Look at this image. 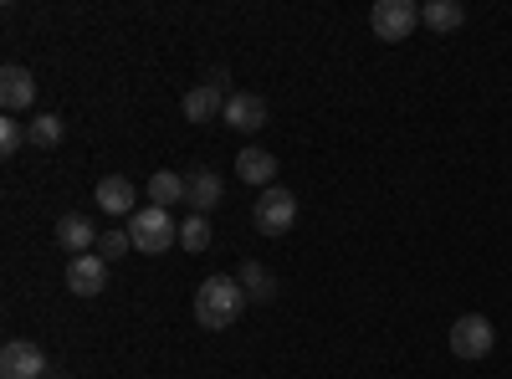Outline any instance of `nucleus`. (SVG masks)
<instances>
[{
    "mask_svg": "<svg viewBox=\"0 0 512 379\" xmlns=\"http://www.w3.org/2000/svg\"><path fill=\"white\" fill-rule=\"evenodd\" d=\"M241 308H246L241 277L216 272V277H205V282L195 287V323H200V328H231V323L241 318Z\"/></svg>",
    "mask_w": 512,
    "mask_h": 379,
    "instance_id": "nucleus-1",
    "label": "nucleus"
},
{
    "mask_svg": "<svg viewBox=\"0 0 512 379\" xmlns=\"http://www.w3.org/2000/svg\"><path fill=\"white\" fill-rule=\"evenodd\" d=\"M128 241H134V251H144V257H159V251H169L180 241V221L159 205H139L134 216H128Z\"/></svg>",
    "mask_w": 512,
    "mask_h": 379,
    "instance_id": "nucleus-2",
    "label": "nucleus"
},
{
    "mask_svg": "<svg viewBox=\"0 0 512 379\" xmlns=\"http://www.w3.org/2000/svg\"><path fill=\"white\" fill-rule=\"evenodd\" d=\"M251 221H256V231H262V236L292 231V221H297V195L282 190V185L262 190V195H256V205H251Z\"/></svg>",
    "mask_w": 512,
    "mask_h": 379,
    "instance_id": "nucleus-3",
    "label": "nucleus"
},
{
    "mask_svg": "<svg viewBox=\"0 0 512 379\" xmlns=\"http://www.w3.org/2000/svg\"><path fill=\"white\" fill-rule=\"evenodd\" d=\"M492 344H497V328H492V318H482V313H466V318H456L451 323V354L456 359H487L492 354Z\"/></svg>",
    "mask_w": 512,
    "mask_h": 379,
    "instance_id": "nucleus-4",
    "label": "nucleus"
},
{
    "mask_svg": "<svg viewBox=\"0 0 512 379\" xmlns=\"http://www.w3.org/2000/svg\"><path fill=\"white\" fill-rule=\"evenodd\" d=\"M369 26H374L379 41H405L420 26V6L415 0H379V6L369 11Z\"/></svg>",
    "mask_w": 512,
    "mask_h": 379,
    "instance_id": "nucleus-5",
    "label": "nucleus"
},
{
    "mask_svg": "<svg viewBox=\"0 0 512 379\" xmlns=\"http://www.w3.org/2000/svg\"><path fill=\"white\" fill-rule=\"evenodd\" d=\"M0 379H47V354L31 339H11L0 349Z\"/></svg>",
    "mask_w": 512,
    "mask_h": 379,
    "instance_id": "nucleus-6",
    "label": "nucleus"
},
{
    "mask_svg": "<svg viewBox=\"0 0 512 379\" xmlns=\"http://www.w3.org/2000/svg\"><path fill=\"white\" fill-rule=\"evenodd\" d=\"M226 72H210V82H200V88L185 93V118L190 123H210V118H221L226 113Z\"/></svg>",
    "mask_w": 512,
    "mask_h": 379,
    "instance_id": "nucleus-7",
    "label": "nucleus"
},
{
    "mask_svg": "<svg viewBox=\"0 0 512 379\" xmlns=\"http://www.w3.org/2000/svg\"><path fill=\"white\" fill-rule=\"evenodd\" d=\"M31 98H36L31 67H21V62H6V67H0V108H6V113H21V108H31Z\"/></svg>",
    "mask_w": 512,
    "mask_h": 379,
    "instance_id": "nucleus-8",
    "label": "nucleus"
},
{
    "mask_svg": "<svg viewBox=\"0 0 512 379\" xmlns=\"http://www.w3.org/2000/svg\"><path fill=\"white\" fill-rule=\"evenodd\" d=\"M221 118L231 123L236 134H256V129H267V98L262 93H231Z\"/></svg>",
    "mask_w": 512,
    "mask_h": 379,
    "instance_id": "nucleus-9",
    "label": "nucleus"
},
{
    "mask_svg": "<svg viewBox=\"0 0 512 379\" xmlns=\"http://www.w3.org/2000/svg\"><path fill=\"white\" fill-rule=\"evenodd\" d=\"M108 282V262L98 257V251H88V257H72L67 262V287L77 292V298H98Z\"/></svg>",
    "mask_w": 512,
    "mask_h": 379,
    "instance_id": "nucleus-10",
    "label": "nucleus"
},
{
    "mask_svg": "<svg viewBox=\"0 0 512 379\" xmlns=\"http://www.w3.org/2000/svg\"><path fill=\"white\" fill-rule=\"evenodd\" d=\"M221 195H226V180H221L216 170H205V164H200V170L185 175V205L200 210V216H205V210H216Z\"/></svg>",
    "mask_w": 512,
    "mask_h": 379,
    "instance_id": "nucleus-11",
    "label": "nucleus"
},
{
    "mask_svg": "<svg viewBox=\"0 0 512 379\" xmlns=\"http://www.w3.org/2000/svg\"><path fill=\"white\" fill-rule=\"evenodd\" d=\"M236 180L272 190V185H277V154H272V149H256V144L241 149V154H236Z\"/></svg>",
    "mask_w": 512,
    "mask_h": 379,
    "instance_id": "nucleus-12",
    "label": "nucleus"
},
{
    "mask_svg": "<svg viewBox=\"0 0 512 379\" xmlns=\"http://www.w3.org/2000/svg\"><path fill=\"white\" fill-rule=\"evenodd\" d=\"M98 210H108V216H134V180H123V175H108V180H98Z\"/></svg>",
    "mask_w": 512,
    "mask_h": 379,
    "instance_id": "nucleus-13",
    "label": "nucleus"
},
{
    "mask_svg": "<svg viewBox=\"0 0 512 379\" xmlns=\"http://www.w3.org/2000/svg\"><path fill=\"white\" fill-rule=\"evenodd\" d=\"M57 241L72 251V257H88V246H98V231L88 216H62L57 221Z\"/></svg>",
    "mask_w": 512,
    "mask_h": 379,
    "instance_id": "nucleus-14",
    "label": "nucleus"
},
{
    "mask_svg": "<svg viewBox=\"0 0 512 379\" xmlns=\"http://www.w3.org/2000/svg\"><path fill=\"white\" fill-rule=\"evenodd\" d=\"M241 287H246V303H272L277 298V277L262 267V262H241Z\"/></svg>",
    "mask_w": 512,
    "mask_h": 379,
    "instance_id": "nucleus-15",
    "label": "nucleus"
},
{
    "mask_svg": "<svg viewBox=\"0 0 512 379\" xmlns=\"http://www.w3.org/2000/svg\"><path fill=\"white\" fill-rule=\"evenodd\" d=\"M420 21L431 26V31H456V26L466 21V6H461V0H425Z\"/></svg>",
    "mask_w": 512,
    "mask_h": 379,
    "instance_id": "nucleus-16",
    "label": "nucleus"
},
{
    "mask_svg": "<svg viewBox=\"0 0 512 379\" xmlns=\"http://www.w3.org/2000/svg\"><path fill=\"white\" fill-rule=\"evenodd\" d=\"M149 205H159V210H169V205H185V175H175V170H159V175L149 180Z\"/></svg>",
    "mask_w": 512,
    "mask_h": 379,
    "instance_id": "nucleus-17",
    "label": "nucleus"
},
{
    "mask_svg": "<svg viewBox=\"0 0 512 379\" xmlns=\"http://www.w3.org/2000/svg\"><path fill=\"white\" fill-rule=\"evenodd\" d=\"M26 134H31L36 149H57V144H62V118H57V113H36V118L26 123Z\"/></svg>",
    "mask_w": 512,
    "mask_h": 379,
    "instance_id": "nucleus-18",
    "label": "nucleus"
},
{
    "mask_svg": "<svg viewBox=\"0 0 512 379\" xmlns=\"http://www.w3.org/2000/svg\"><path fill=\"white\" fill-rule=\"evenodd\" d=\"M180 246H185V251H210V216L190 210V216L180 221Z\"/></svg>",
    "mask_w": 512,
    "mask_h": 379,
    "instance_id": "nucleus-19",
    "label": "nucleus"
},
{
    "mask_svg": "<svg viewBox=\"0 0 512 379\" xmlns=\"http://www.w3.org/2000/svg\"><path fill=\"white\" fill-rule=\"evenodd\" d=\"M123 251H134V241H128V226H113V231L98 236V257H103V262H118Z\"/></svg>",
    "mask_w": 512,
    "mask_h": 379,
    "instance_id": "nucleus-20",
    "label": "nucleus"
},
{
    "mask_svg": "<svg viewBox=\"0 0 512 379\" xmlns=\"http://www.w3.org/2000/svg\"><path fill=\"white\" fill-rule=\"evenodd\" d=\"M31 144V134H26V123H16V118H6V123H0V154H21Z\"/></svg>",
    "mask_w": 512,
    "mask_h": 379,
    "instance_id": "nucleus-21",
    "label": "nucleus"
}]
</instances>
